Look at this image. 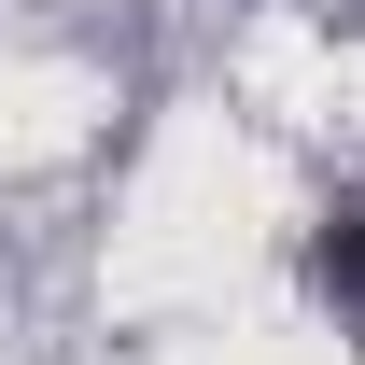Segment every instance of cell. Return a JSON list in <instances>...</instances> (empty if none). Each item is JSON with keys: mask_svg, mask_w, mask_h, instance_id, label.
Returning a JSON list of instances; mask_svg holds the SVG:
<instances>
[{"mask_svg": "<svg viewBox=\"0 0 365 365\" xmlns=\"http://www.w3.org/2000/svg\"><path fill=\"white\" fill-rule=\"evenodd\" d=\"M309 281H323V309H351V323H365V197H351V211H337V225H323V253H309Z\"/></svg>", "mask_w": 365, "mask_h": 365, "instance_id": "6da1fadb", "label": "cell"}]
</instances>
